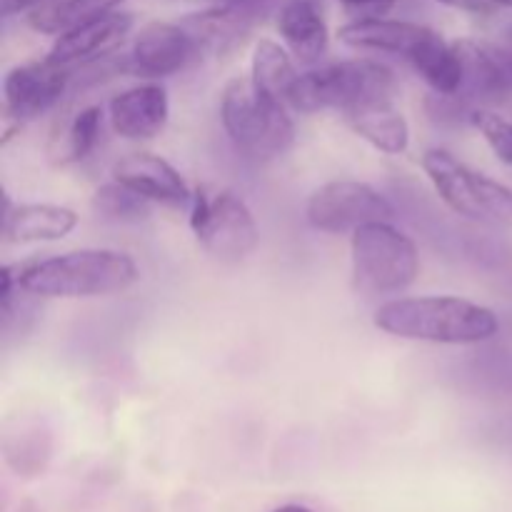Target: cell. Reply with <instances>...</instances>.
Here are the masks:
<instances>
[{
  "mask_svg": "<svg viewBox=\"0 0 512 512\" xmlns=\"http://www.w3.org/2000/svg\"><path fill=\"white\" fill-rule=\"evenodd\" d=\"M13 283L35 298H98L138 283L140 273L128 253L105 248L70 250L43 260L5 265Z\"/></svg>",
  "mask_w": 512,
  "mask_h": 512,
  "instance_id": "obj_1",
  "label": "cell"
},
{
  "mask_svg": "<svg viewBox=\"0 0 512 512\" xmlns=\"http://www.w3.org/2000/svg\"><path fill=\"white\" fill-rule=\"evenodd\" d=\"M373 323L395 338L440 345H478L500 330L493 310L455 295L388 300L375 310Z\"/></svg>",
  "mask_w": 512,
  "mask_h": 512,
  "instance_id": "obj_2",
  "label": "cell"
},
{
  "mask_svg": "<svg viewBox=\"0 0 512 512\" xmlns=\"http://www.w3.org/2000/svg\"><path fill=\"white\" fill-rule=\"evenodd\" d=\"M220 120L235 148L255 160L278 158L295 143L288 108L265 95L253 78H233L225 85Z\"/></svg>",
  "mask_w": 512,
  "mask_h": 512,
  "instance_id": "obj_3",
  "label": "cell"
},
{
  "mask_svg": "<svg viewBox=\"0 0 512 512\" xmlns=\"http://www.w3.org/2000/svg\"><path fill=\"white\" fill-rule=\"evenodd\" d=\"M395 95V75L380 60L355 58L310 70L298 78L293 93V110L318 113L338 110L340 115L373 100Z\"/></svg>",
  "mask_w": 512,
  "mask_h": 512,
  "instance_id": "obj_4",
  "label": "cell"
},
{
  "mask_svg": "<svg viewBox=\"0 0 512 512\" xmlns=\"http://www.w3.org/2000/svg\"><path fill=\"white\" fill-rule=\"evenodd\" d=\"M353 285L363 295L403 293L420 273L413 240L390 223H370L353 233Z\"/></svg>",
  "mask_w": 512,
  "mask_h": 512,
  "instance_id": "obj_5",
  "label": "cell"
},
{
  "mask_svg": "<svg viewBox=\"0 0 512 512\" xmlns=\"http://www.w3.org/2000/svg\"><path fill=\"white\" fill-rule=\"evenodd\" d=\"M420 163L440 200L463 218L493 223L512 215V190L473 170L448 150H425Z\"/></svg>",
  "mask_w": 512,
  "mask_h": 512,
  "instance_id": "obj_6",
  "label": "cell"
},
{
  "mask_svg": "<svg viewBox=\"0 0 512 512\" xmlns=\"http://www.w3.org/2000/svg\"><path fill=\"white\" fill-rule=\"evenodd\" d=\"M190 228L200 245L223 263L248 258L260 240L253 213L233 190H195L190 198Z\"/></svg>",
  "mask_w": 512,
  "mask_h": 512,
  "instance_id": "obj_7",
  "label": "cell"
},
{
  "mask_svg": "<svg viewBox=\"0 0 512 512\" xmlns=\"http://www.w3.org/2000/svg\"><path fill=\"white\" fill-rule=\"evenodd\" d=\"M463 63V83L453 95H438L440 113H475L512 98V50L478 40H455Z\"/></svg>",
  "mask_w": 512,
  "mask_h": 512,
  "instance_id": "obj_8",
  "label": "cell"
},
{
  "mask_svg": "<svg viewBox=\"0 0 512 512\" xmlns=\"http://www.w3.org/2000/svg\"><path fill=\"white\" fill-rule=\"evenodd\" d=\"M305 218L320 233L345 235L370 223H393L395 208L373 185L333 180L310 195Z\"/></svg>",
  "mask_w": 512,
  "mask_h": 512,
  "instance_id": "obj_9",
  "label": "cell"
},
{
  "mask_svg": "<svg viewBox=\"0 0 512 512\" xmlns=\"http://www.w3.org/2000/svg\"><path fill=\"white\" fill-rule=\"evenodd\" d=\"M70 80V68L50 63L48 58L38 63H23L8 70L3 80V110L5 120L23 125L48 113Z\"/></svg>",
  "mask_w": 512,
  "mask_h": 512,
  "instance_id": "obj_10",
  "label": "cell"
},
{
  "mask_svg": "<svg viewBox=\"0 0 512 512\" xmlns=\"http://www.w3.org/2000/svg\"><path fill=\"white\" fill-rule=\"evenodd\" d=\"M268 8L270 0H218L180 23L193 35L200 53L223 55L243 43L245 35L268 15Z\"/></svg>",
  "mask_w": 512,
  "mask_h": 512,
  "instance_id": "obj_11",
  "label": "cell"
},
{
  "mask_svg": "<svg viewBox=\"0 0 512 512\" xmlns=\"http://www.w3.org/2000/svg\"><path fill=\"white\" fill-rule=\"evenodd\" d=\"M200 50L183 23H148L135 35L128 70L143 78H165L198 58Z\"/></svg>",
  "mask_w": 512,
  "mask_h": 512,
  "instance_id": "obj_12",
  "label": "cell"
},
{
  "mask_svg": "<svg viewBox=\"0 0 512 512\" xmlns=\"http://www.w3.org/2000/svg\"><path fill=\"white\" fill-rule=\"evenodd\" d=\"M130 30H133V15L113 10V13L100 15L70 33L58 35L48 60L55 65H65V68L98 63L105 55L115 53V48L123 43Z\"/></svg>",
  "mask_w": 512,
  "mask_h": 512,
  "instance_id": "obj_13",
  "label": "cell"
},
{
  "mask_svg": "<svg viewBox=\"0 0 512 512\" xmlns=\"http://www.w3.org/2000/svg\"><path fill=\"white\" fill-rule=\"evenodd\" d=\"M110 125L125 140H150L168 125V90L158 83H143L115 95L108 105Z\"/></svg>",
  "mask_w": 512,
  "mask_h": 512,
  "instance_id": "obj_14",
  "label": "cell"
},
{
  "mask_svg": "<svg viewBox=\"0 0 512 512\" xmlns=\"http://www.w3.org/2000/svg\"><path fill=\"white\" fill-rule=\"evenodd\" d=\"M113 180L135 190L150 203L185 205L193 198L178 170L153 153H130L120 158L113 165Z\"/></svg>",
  "mask_w": 512,
  "mask_h": 512,
  "instance_id": "obj_15",
  "label": "cell"
},
{
  "mask_svg": "<svg viewBox=\"0 0 512 512\" xmlns=\"http://www.w3.org/2000/svg\"><path fill=\"white\" fill-rule=\"evenodd\" d=\"M430 35H433V28H428V25L410 23V20H390L383 15L355 18L338 30V38L350 48L403 55L405 60L413 58Z\"/></svg>",
  "mask_w": 512,
  "mask_h": 512,
  "instance_id": "obj_16",
  "label": "cell"
},
{
  "mask_svg": "<svg viewBox=\"0 0 512 512\" xmlns=\"http://www.w3.org/2000/svg\"><path fill=\"white\" fill-rule=\"evenodd\" d=\"M78 225L73 208L53 203H20L13 205L5 195L3 208V240L13 245L48 243L70 235Z\"/></svg>",
  "mask_w": 512,
  "mask_h": 512,
  "instance_id": "obj_17",
  "label": "cell"
},
{
  "mask_svg": "<svg viewBox=\"0 0 512 512\" xmlns=\"http://www.w3.org/2000/svg\"><path fill=\"white\" fill-rule=\"evenodd\" d=\"M355 135L385 155H400L410 145V128L405 115L393 105V98L373 100L343 113Z\"/></svg>",
  "mask_w": 512,
  "mask_h": 512,
  "instance_id": "obj_18",
  "label": "cell"
},
{
  "mask_svg": "<svg viewBox=\"0 0 512 512\" xmlns=\"http://www.w3.org/2000/svg\"><path fill=\"white\" fill-rule=\"evenodd\" d=\"M278 30L303 63H315L328 50V25L315 0H288L278 13Z\"/></svg>",
  "mask_w": 512,
  "mask_h": 512,
  "instance_id": "obj_19",
  "label": "cell"
},
{
  "mask_svg": "<svg viewBox=\"0 0 512 512\" xmlns=\"http://www.w3.org/2000/svg\"><path fill=\"white\" fill-rule=\"evenodd\" d=\"M250 78L265 95L283 103L285 108H293V93L300 75L283 45L270 38L260 40L253 50Z\"/></svg>",
  "mask_w": 512,
  "mask_h": 512,
  "instance_id": "obj_20",
  "label": "cell"
},
{
  "mask_svg": "<svg viewBox=\"0 0 512 512\" xmlns=\"http://www.w3.org/2000/svg\"><path fill=\"white\" fill-rule=\"evenodd\" d=\"M408 63L435 90V95H453L463 83V63H460L458 48L435 30Z\"/></svg>",
  "mask_w": 512,
  "mask_h": 512,
  "instance_id": "obj_21",
  "label": "cell"
},
{
  "mask_svg": "<svg viewBox=\"0 0 512 512\" xmlns=\"http://www.w3.org/2000/svg\"><path fill=\"white\" fill-rule=\"evenodd\" d=\"M123 0H45L30 10L28 20L38 33L65 35L105 13H113Z\"/></svg>",
  "mask_w": 512,
  "mask_h": 512,
  "instance_id": "obj_22",
  "label": "cell"
},
{
  "mask_svg": "<svg viewBox=\"0 0 512 512\" xmlns=\"http://www.w3.org/2000/svg\"><path fill=\"white\" fill-rule=\"evenodd\" d=\"M100 123H103V110H100V105H88V108L78 110L60 128V133L50 140V160L55 165H73L78 160H83L93 150L95 140H98Z\"/></svg>",
  "mask_w": 512,
  "mask_h": 512,
  "instance_id": "obj_23",
  "label": "cell"
},
{
  "mask_svg": "<svg viewBox=\"0 0 512 512\" xmlns=\"http://www.w3.org/2000/svg\"><path fill=\"white\" fill-rule=\"evenodd\" d=\"M5 460L23 478L43 473L50 460V435L38 423H20L18 433L5 435Z\"/></svg>",
  "mask_w": 512,
  "mask_h": 512,
  "instance_id": "obj_24",
  "label": "cell"
},
{
  "mask_svg": "<svg viewBox=\"0 0 512 512\" xmlns=\"http://www.w3.org/2000/svg\"><path fill=\"white\" fill-rule=\"evenodd\" d=\"M93 210L103 215L105 220H115V223H140L150 215V200L113 180V183L100 185L95 190Z\"/></svg>",
  "mask_w": 512,
  "mask_h": 512,
  "instance_id": "obj_25",
  "label": "cell"
},
{
  "mask_svg": "<svg viewBox=\"0 0 512 512\" xmlns=\"http://www.w3.org/2000/svg\"><path fill=\"white\" fill-rule=\"evenodd\" d=\"M470 123L480 130V135L493 148V153L503 163L512 165V120L503 118V115L490 108H478L470 115Z\"/></svg>",
  "mask_w": 512,
  "mask_h": 512,
  "instance_id": "obj_26",
  "label": "cell"
},
{
  "mask_svg": "<svg viewBox=\"0 0 512 512\" xmlns=\"http://www.w3.org/2000/svg\"><path fill=\"white\" fill-rule=\"evenodd\" d=\"M338 3L345 5L350 13H358V18H378L393 8L395 0H338Z\"/></svg>",
  "mask_w": 512,
  "mask_h": 512,
  "instance_id": "obj_27",
  "label": "cell"
},
{
  "mask_svg": "<svg viewBox=\"0 0 512 512\" xmlns=\"http://www.w3.org/2000/svg\"><path fill=\"white\" fill-rule=\"evenodd\" d=\"M438 3L463 10V13H493V10H498L493 0H438Z\"/></svg>",
  "mask_w": 512,
  "mask_h": 512,
  "instance_id": "obj_28",
  "label": "cell"
},
{
  "mask_svg": "<svg viewBox=\"0 0 512 512\" xmlns=\"http://www.w3.org/2000/svg\"><path fill=\"white\" fill-rule=\"evenodd\" d=\"M40 3H45V0H0V15L3 18H13L18 13H30Z\"/></svg>",
  "mask_w": 512,
  "mask_h": 512,
  "instance_id": "obj_29",
  "label": "cell"
},
{
  "mask_svg": "<svg viewBox=\"0 0 512 512\" xmlns=\"http://www.w3.org/2000/svg\"><path fill=\"white\" fill-rule=\"evenodd\" d=\"M273 512H313V510L305 508V505H283V508H278Z\"/></svg>",
  "mask_w": 512,
  "mask_h": 512,
  "instance_id": "obj_30",
  "label": "cell"
},
{
  "mask_svg": "<svg viewBox=\"0 0 512 512\" xmlns=\"http://www.w3.org/2000/svg\"><path fill=\"white\" fill-rule=\"evenodd\" d=\"M495 5H498V8H512V0H493Z\"/></svg>",
  "mask_w": 512,
  "mask_h": 512,
  "instance_id": "obj_31",
  "label": "cell"
}]
</instances>
